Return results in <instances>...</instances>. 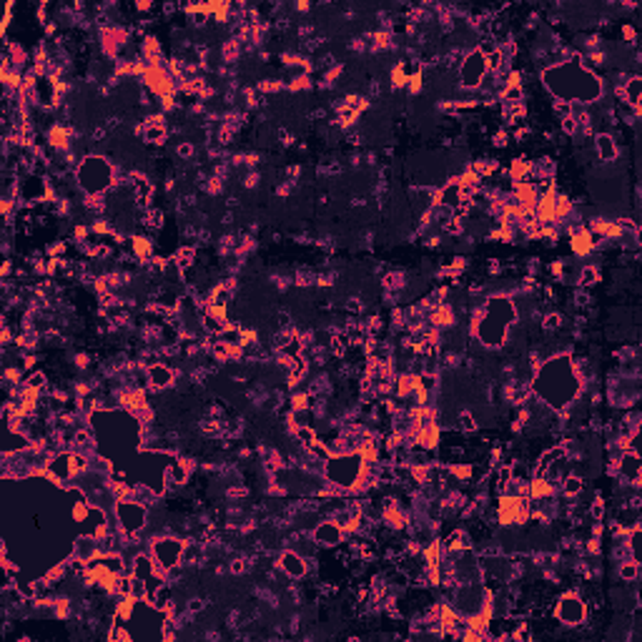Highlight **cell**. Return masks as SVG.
Listing matches in <instances>:
<instances>
[{"mask_svg":"<svg viewBox=\"0 0 642 642\" xmlns=\"http://www.w3.org/2000/svg\"><path fill=\"white\" fill-rule=\"evenodd\" d=\"M582 391L585 384L577 377L570 354H554L552 359L542 361L532 377V394L559 414L570 409L582 396Z\"/></svg>","mask_w":642,"mask_h":642,"instance_id":"7a4b0ae2","label":"cell"},{"mask_svg":"<svg viewBox=\"0 0 642 642\" xmlns=\"http://www.w3.org/2000/svg\"><path fill=\"white\" fill-rule=\"evenodd\" d=\"M542 85L554 96V101H567L572 106H592L605 96V83L594 71L582 68V53L570 50L564 63L547 66L542 71Z\"/></svg>","mask_w":642,"mask_h":642,"instance_id":"6da1fadb","label":"cell"},{"mask_svg":"<svg viewBox=\"0 0 642 642\" xmlns=\"http://www.w3.org/2000/svg\"><path fill=\"white\" fill-rule=\"evenodd\" d=\"M146 379H148L151 389L166 391L176 384V369L166 361H156V364L146 366Z\"/></svg>","mask_w":642,"mask_h":642,"instance_id":"4fadbf2b","label":"cell"},{"mask_svg":"<svg viewBox=\"0 0 642 642\" xmlns=\"http://www.w3.org/2000/svg\"><path fill=\"white\" fill-rule=\"evenodd\" d=\"M492 144H494V148H504V146L510 144V133H507V131H499V133H494Z\"/></svg>","mask_w":642,"mask_h":642,"instance_id":"1f68e13d","label":"cell"},{"mask_svg":"<svg viewBox=\"0 0 642 642\" xmlns=\"http://www.w3.org/2000/svg\"><path fill=\"white\" fill-rule=\"evenodd\" d=\"M600 279H602V271L597 269V266H592V264L582 266V269L577 271V284H580V288L594 286V284L600 281Z\"/></svg>","mask_w":642,"mask_h":642,"instance_id":"44dd1931","label":"cell"},{"mask_svg":"<svg viewBox=\"0 0 642 642\" xmlns=\"http://www.w3.org/2000/svg\"><path fill=\"white\" fill-rule=\"evenodd\" d=\"M562 324H564V316L559 312H547L545 316H542V331H559L562 329Z\"/></svg>","mask_w":642,"mask_h":642,"instance_id":"484cf974","label":"cell"},{"mask_svg":"<svg viewBox=\"0 0 642 642\" xmlns=\"http://www.w3.org/2000/svg\"><path fill=\"white\" fill-rule=\"evenodd\" d=\"M585 487H587V482H585L582 475H577V472H567V475L562 477V482L557 484V489L564 499H577L580 494L585 492Z\"/></svg>","mask_w":642,"mask_h":642,"instance_id":"ac0fdd59","label":"cell"},{"mask_svg":"<svg viewBox=\"0 0 642 642\" xmlns=\"http://www.w3.org/2000/svg\"><path fill=\"white\" fill-rule=\"evenodd\" d=\"M499 101L502 103H524V88L522 85H507V88L499 93Z\"/></svg>","mask_w":642,"mask_h":642,"instance_id":"d4e9b609","label":"cell"},{"mask_svg":"<svg viewBox=\"0 0 642 642\" xmlns=\"http://www.w3.org/2000/svg\"><path fill=\"white\" fill-rule=\"evenodd\" d=\"M246 570H249V562L244 557L231 559V564H228V572H231V575H244Z\"/></svg>","mask_w":642,"mask_h":642,"instance_id":"4dcf8cb0","label":"cell"},{"mask_svg":"<svg viewBox=\"0 0 642 642\" xmlns=\"http://www.w3.org/2000/svg\"><path fill=\"white\" fill-rule=\"evenodd\" d=\"M139 133H141V139L151 146H158L168 139L166 123H151V120H144V123L139 126Z\"/></svg>","mask_w":642,"mask_h":642,"instance_id":"d6986e66","label":"cell"},{"mask_svg":"<svg viewBox=\"0 0 642 642\" xmlns=\"http://www.w3.org/2000/svg\"><path fill=\"white\" fill-rule=\"evenodd\" d=\"M559 126H562V133H567V136H575V133H580V123H577L575 116L559 120Z\"/></svg>","mask_w":642,"mask_h":642,"instance_id":"f1b7e54d","label":"cell"},{"mask_svg":"<svg viewBox=\"0 0 642 642\" xmlns=\"http://www.w3.org/2000/svg\"><path fill=\"white\" fill-rule=\"evenodd\" d=\"M587 615H589L587 602H585L582 594L575 592V589L559 594L552 605V617L557 620L559 624H564V627H582V624L587 622Z\"/></svg>","mask_w":642,"mask_h":642,"instance_id":"ba28073f","label":"cell"},{"mask_svg":"<svg viewBox=\"0 0 642 642\" xmlns=\"http://www.w3.org/2000/svg\"><path fill=\"white\" fill-rule=\"evenodd\" d=\"M183 550H186V542H181L179 537H171V534H163V537L156 534V537H151L148 545V554L161 572L171 570L176 564H183Z\"/></svg>","mask_w":642,"mask_h":642,"instance_id":"9c48e42d","label":"cell"},{"mask_svg":"<svg viewBox=\"0 0 642 642\" xmlns=\"http://www.w3.org/2000/svg\"><path fill=\"white\" fill-rule=\"evenodd\" d=\"M617 575L622 582H637L640 580V564L632 562V559H622L617 567Z\"/></svg>","mask_w":642,"mask_h":642,"instance_id":"cb8c5ba5","label":"cell"},{"mask_svg":"<svg viewBox=\"0 0 642 642\" xmlns=\"http://www.w3.org/2000/svg\"><path fill=\"white\" fill-rule=\"evenodd\" d=\"M552 111H554V116H557V120H564L575 113V106L567 101H552Z\"/></svg>","mask_w":642,"mask_h":642,"instance_id":"4316f807","label":"cell"},{"mask_svg":"<svg viewBox=\"0 0 642 642\" xmlns=\"http://www.w3.org/2000/svg\"><path fill=\"white\" fill-rule=\"evenodd\" d=\"M404 286H407V277H404L402 271H389V274H384V279H382V288H384L389 296L402 294Z\"/></svg>","mask_w":642,"mask_h":642,"instance_id":"ffe728a7","label":"cell"},{"mask_svg":"<svg viewBox=\"0 0 642 642\" xmlns=\"http://www.w3.org/2000/svg\"><path fill=\"white\" fill-rule=\"evenodd\" d=\"M191 472H193L191 459H181V456H171V462H168V467L163 469V482H166V487H171V489H179V487H183V484L188 482Z\"/></svg>","mask_w":642,"mask_h":642,"instance_id":"5bb4252c","label":"cell"},{"mask_svg":"<svg viewBox=\"0 0 642 642\" xmlns=\"http://www.w3.org/2000/svg\"><path fill=\"white\" fill-rule=\"evenodd\" d=\"M517 307L512 296L507 294H492L484 299L480 309L472 316V336L487 349H499L507 344L510 331L517 326Z\"/></svg>","mask_w":642,"mask_h":642,"instance_id":"3957f363","label":"cell"},{"mask_svg":"<svg viewBox=\"0 0 642 642\" xmlns=\"http://www.w3.org/2000/svg\"><path fill=\"white\" fill-rule=\"evenodd\" d=\"M73 181L83 198H106L118 186V168L101 153H85L73 171Z\"/></svg>","mask_w":642,"mask_h":642,"instance_id":"277c9868","label":"cell"},{"mask_svg":"<svg viewBox=\"0 0 642 642\" xmlns=\"http://www.w3.org/2000/svg\"><path fill=\"white\" fill-rule=\"evenodd\" d=\"M364 469H366V459L359 452H344V454H331L321 464V477L329 484H334L339 492L356 494V492H366Z\"/></svg>","mask_w":642,"mask_h":642,"instance_id":"5b68a950","label":"cell"},{"mask_svg":"<svg viewBox=\"0 0 642 642\" xmlns=\"http://www.w3.org/2000/svg\"><path fill=\"white\" fill-rule=\"evenodd\" d=\"M592 146H594V156H597V161H602V163L617 161L620 148H617V141H615L613 133H607V131L594 133Z\"/></svg>","mask_w":642,"mask_h":642,"instance_id":"9a60e30c","label":"cell"},{"mask_svg":"<svg viewBox=\"0 0 642 642\" xmlns=\"http://www.w3.org/2000/svg\"><path fill=\"white\" fill-rule=\"evenodd\" d=\"M294 437L304 449H309V447H314L319 442V432L312 424H301L299 429H294Z\"/></svg>","mask_w":642,"mask_h":642,"instance_id":"7402d4cb","label":"cell"},{"mask_svg":"<svg viewBox=\"0 0 642 642\" xmlns=\"http://www.w3.org/2000/svg\"><path fill=\"white\" fill-rule=\"evenodd\" d=\"M176 156H179L181 161H191V158L196 156V146H193L191 141H181V144L176 146Z\"/></svg>","mask_w":642,"mask_h":642,"instance_id":"83f0119b","label":"cell"},{"mask_svg":"<svg viewBox=\"0 0 642 642\" xmlns=\"http://www.w3.org/2000/svg\"><path fill=\"white\" fill-rule=\"evenodd\" d=\"M477 429H480V421H477V417L472 414V412H459L456 414V432H462V434H475Z\"/></svg>","mask_w":642,"mask_h":642,"instance_id":"603a6c76","label":"cell"},{"mask_svg":"<svg viewBox=\"0 0 642 642\" xmlns=\"http://www.w3.org/2000/svg\"><path fill=\"white\" fill-rule=\"evenodd\" d=\"M277 564H279V570H281L288 580H304V577L312 572L314 559H307L304 554L296 552V550L286 547V550H284V552L277 557Z\"/></svg>","mask_w":642,"mask_h":642,"instance_id":"8fae6325","label":"cell"},{"mask_svg":"<svg viewBox=\"0 0 642 642\" xmlns=\"http://www.w3.org/2000/svg\"><path fill=\"white\" fill-rule=\"evenodd\" d=\"M615 90H617V96L622 98L627 106L640 109V98H642V78L640 76H630V78L622 81V83H620Z\"/></svg>","mask_w":642,"mask_h":642,"instance_id":"e0dca14e","label":"cell"},{"mask_svg":"<svg viewBox=\"0 0 642 642\" xmlns=\"http://www.w3.org/2000/svg\"><path fill=\"white\" fill-rule=\"evenodd\" d=\"M312 540L316 542V547L321 550H336V547L347 545V532L336 519H321V522L314 524L312 529Z\"/></svg>","mask_w":642,"mask_h":642,"instance_id":"30bf717a","label":"cell"},{"mask_svg":"<svg viewBox=\"0 0 642 642\" xmlns=\"http://www.w3.org/2000/svg\"><path fill=\"white\" fill-rule=\"evenodd\" d=\"M456 78L462 90H480L489 78V66H487V55L480 48H469L459 60L456 68Z\"/></svg>","mask_w":642,"mask_h":642,"instance_id":"52a82bcc","label":"cell"},{"mask_svg":"<svg viewBox=\"0 0 642 642\" xmlns=\"http://www.w3.org/2000/svg\"><path fill=\"white\" fill-rule=\"evenodd\" d=\"M462 201H464V196H462V186L456 183V179L447 181L445 186H442V188H437V204H439V206H447V209L456 211V209H459V206H462Z\"/></svg>","mask_w":642,"mask_h":642,"instance_id":"2e32d148","label":"cell"},{"mask_svg":"<svg viewBox=\"0 0 642 642\" xmlns=\"http://www.w3.org/2000/svg\"><path fill=\"white\" fill-rule=\"evenodd\" d=\"M113 519L116 529L126 537H141L148 527V507L133 497L116 499L113 502Z\"/></svg>","mask_w":642,"mask_h":642,"instance_id":"8992f818","label":"cell"},{"mask_svg":"<svg viewBox=\"0 0 642 642\" xmlns=\"http://www.w3.org/2000/svg\"><path fill=\"white\" fill-rule=\"evenodd\" d=\"M615 475L630 487H640V472H642V462L637 452H620V456L610 464Z\"/></svg>","mask_w":642,"mask_h":642,"instance_id":"7c38bea8","label":"cell"},{"mask_svg":"<svg viewBox=\"0 0 642 642\" xmlns=\"http://www.w3.org/2000/svg\"><path fill=\"white\" fill-rule=\"evenodd\" d=\"M206 610V602L201 600V597H191V600L186 602V615H198Z\"/></svg>","mask_w":642,"mask_h":642,"instance_id":"f546056e","label":"cell"}]
</instances>
